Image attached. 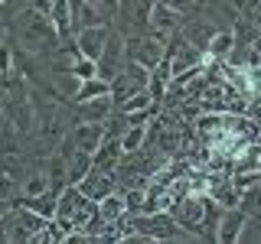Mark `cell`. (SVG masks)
Wrapping results in <instances>:
<instances>
[{
    "label": "cell",
    "instance_id": "obj_1",
    "mask_svg": "<svg viewBox=\"0 0 261 244\" xmlns=\"http://www.w3.org/2000/svg\"><path fill=\"white\" fill-rule=\"evenodd\" d=\"M7 29H10V39L23 49V52L39 55V59L53 55L56 49H59V43H62V36H59V29H56L53 16L43 13V10H36V7L20 10L10 23H7Z\"/></svg>",
    "mask_w": 261,
    "mask_h": 244
},
{
    "label": "cell",
    "instance_id": "obj_22",
    "mask_svg": "<svg viewBox=\"0 0 261 244\" xmlns=\"http://www.w3.org/2000/svg\"><path fill=\"white\" fill-rule=\"evenodd\" d=\"M239 208H242L248 218H261V179L242 189V202H239Z\"/></svg>",
    "mask_w": 261,
    "mask_h": 244
},
{
    "label": "cell",
    "instance_id": "obj_28",
    "mask_svg": "<svg viewBox=\"0 0 261 244\" xmlns=\"http://www.w3.org/2000/svg\"><path fill=\"white\" fill-rule=\"evenodd\" d=\"M160 4H167L170 10H176V13H190V10H196V0H160Z\"/></svg>",
    "mask_w": 261,
    "mask_h": 244
},
{
    "label": "cell",
    "instance_id": "obj_32",
    "mask_svg": "<svg viewBox=\"0 0 261 244\" xmlns=\"http://www.w3.org/2000/svg\"><path fill=\"white\" fill-rule=\"evenodd\" d=\"M0 4H4V0H0Z\"/></svg>",
    "mask_w": 261,
    "mask_h": 244
},
{
    "label": "cell",
    "instance_id": "obj_26",
    "mask_svg": "<svg viewBox=\"0 0 261 244\" xmlns=\"http://www.w3.org/2000/svg\"><path fill=\"white\" fill-rule=\"evenodd\" d=\"M59 241H65V231L53 222V218H49V222L43 225V231L33 238V244H59Z\"/></svg>",
    "mask_w": 261,
    "mask_h": 244
},
{
    "label": "cell",
    "instance_id": "obj_25",
    "mask_svg": "<svg viewBox=\"0 0 261 244\" xmlns=\"http://www.w3.org/2000/svg\"><path fill=\"white\" fill-rule=\"evenodd\" d=\"M69 75L75 81H88V78H98V62L88 59V55H75L69 65Z\"/></svg>",
    "mask_w": 261,
    "mask_h": 244
},
{
    "label": "cell",
    "instance_id": "obj_11",
    "mask_svg": "<svg viewBox=\"0 0 261 244\" xmlns=\"http://www.w3.org/2000/svg\"><path fill=\"white\" fill-rule=\"evenodd\" d=\"M69 137H72V143H75L79 150L95 153L98 146L105 143V137H108V127H105V124H95V120H75L72 130H69Z\"/></svg>",
    "mask_w": 261,
    "mask_h": 244
},
{
    "label": "cell",
    "instance_id": "obj_14",
    "mask_svg": "<svg viewBox=\"0 0 261 244\" xmlns=\"http://www.w3.org/2000/svg\"><path fill=\"white\" fill-rule=\"evenodd\" d=\"M245 225H248V215H245L242 208H225L222 222H219V231H216V241L219 244H235L242 238Z\"/></svg>",
    "mask_w": 261,
    "mask_h": 244
},
{
    "label": "cell",
    "instance_id": "obj_8",
    "mask_svg": "<svg viewBox=\"0 0 261 244\" xmlns=\"http://www.w3.org/2000/svg\"><path fill=\"white\" fill-rule=\"evenodd\" d=\"M170 215L176 218L183 228H190L196 241H202V218H206V195H186L170 205Z\"/></svg>",
    "mask_w": 261,
    "mask_h": 244
},
{
    "label": "cell",
    "instance_id": "obj_10",
    "mask_svg": "<svg viewBox=\"0 0 261 244\" xmlns=\"http://www.w3.org/2000/svg\"><path fill=\"white\" fill-rule=\"evenodd\" d=\"M111 29H114V23H101V26H85V29H79V33H75L79 52L98 62V55L105 52V43H108Z\"/></svg>",
    "mask_w": 261,
    "mask_h": 244
},
{
    "label": "cell",
    "instance_id": "obj_31",
    "mask_svg": "<svg viewBox=\"0 0 261 244\" xmlns=\"http://www.w3.org/2000/svg\"><path fill=\"white\" fill-rule=\"evenodd\" d=\"M258 173H261V166H258Z\"/></svg>",
    "mask_w": 261,
    "mask_h": 244
},
{
    "label": "cell",
    "instance_id": "obj_16",
    "mask_svg": "<svg viewBox=\"0 0 261 244\" xmlns=\"http://www.w3.org/2000/svg\"><path fill=\"white\" fill-rule=\"evenodd\" d=\"M124 215H127V202H124V192H121V189H114L111 195L98 199V218H101V222L118 225Z\"/></svg>",
    "mask_w": 261,
    "mask_h": 244
},
{
    "label": "cell",
    "instance_id": "obj_24",
    "mask_svg": "<svg viewBox=\"0 0 261 244\" xmlns=\"http://www.w3.org/2000/svg\"><path fill=\"white\" fill-rule=\"evenodd\" d=\"M147 124H130L124 134H121V146H124V153H134V150H144L147 143Z\"/></svg>",
    "mask_w": 261,
    "mask_h": 244
},
{
    "label": "cell",
    "instance_id": "obj_5",
    "mask_svg": "<svg viewBox=\"0 0 261 244\" xmlns=\"http://www.w3.org/2000/svg\"><path fill=\"white\" fill-rule=\"evenodd\" d=\"M0 222L7 225V238H10L13 244H33V238H36L39 231H43V225L49 222L46 215H39V211H33L27 205H16L13 211H7Z\"/></svg>",
    "mask_w": 261,
    "mask_h": 244
},
{
    "label": "cell",
    "instance_id": "obj_6",
    "mask_svg": "<svg viewBox=\"0 0 261 244\" xmlns=\"http://www.w3.org/2000/svg\"><path fill=\"white\" fill-rule=\"evenodd\" d=\"M157 0H121L118 16H114V26L121 33H147L150 29V13Z\"/></svg>",
    "mask_w": 261,
    "mask_h": 244
},
{
    "label": "cell",
    "instance_id": "obj_29",
    "mask_svg": "<svg viewBox=\"0 0 261 244\" xmlns=\"http://www.w3.org/2000/svg\"><path fill=\"white\" fill-rule=\"evenodd\" d=\"M7 241H10V238H7V225L0 222V244H7Z\"/></svg>",
    "mask_w": 261,
    "mask_h": 244
},
{
    "label": "cell",
    "instance_id": "obj_23",
    "mask_svg": "<svg viewBox=\"0 0 261 244\" xmlns=\"http://www.w3.org/2000/svg\"><path fill=\"white\" fill-rule=\"evenodd\" d=\"M101 95H111V85L105 78H88V81H79L72 101H88V98H101Z\"/></svg>",
    "mask_w": 261,
    "mask_h": 244
},
{
    "label": "cell",
    "instance_id": "obj_4",
    "mask_svg": "<svg viewBox=\"0 0 261 244\" xmlns=\"http://www.w3.org/2000/svg\"><path fill=\"white\" fill-rule=\"evenodd\" d=\"M0 108H4L7 120H10V124L30 140L33 127H36V101H33V88H27V92H7Z\"/></svg>",
    "mask_w": 261,
    "mask_h": 244
},
{
    "label": "cell",
    "instance_id": "obj_2",
    "mask_svg": "<svg viewBox=\"0 0 261 244\" xmlns=\"http://www.w3.org/2000/svg\"><path fill=\"white\" fill-rule=\"evenodd\" d=\"M95 215H98V202L92 195H85L79 186H65L59 192V202H56L53 222L65 231V241H69V234H85V228L92 225Z\"/></svg>",
    "mask_w": 261,
    "mask_h": 244
},
{
    "label": "cell",
    "instance_id": "obj_30",
    "mask_svg": "<svg viewBox=\"0 0 261 244\" xmlns=\"http://www.w3.org/2000/svg\"><path fill=\"white\" fill-rule=\"evenodd\" d=\"M216 0H196V7H212Z\"/></svg>",
    "mask_w": 261,
    "mask_h": 244
},
{
    "label": "cell",
    "instance_id": "obj_9",
    "mask_svg": "<svg viewBox=\"0 0 261 244\" xmlns=\"http://www.w3.org/2000/svg\"><path fill=\"white\" fill-rule=\"evenodd\" d=\"M114 114V98H88V101H72V124L75 120H95V124H108V117Z\"/></svg>",
    "mask_w": 261,
    "mask_h": 244
},
{
    "label": "cell",
    "instance_id": "obj_7",
    "mask_svg": "<svg viewBox=\"0 0 261 244\" xmlns=\"http://www.w3.org/2000/svg\"><path fill=\"white\" fill-rule=\"evenodd\" d=\"M124 62H127L124 33H121L118 26H114V29H111V36H108V43H105V52L98 55V78L111 81V78L118 75L121 69H124Z\"/></svg>",
    "mask_w": 261,
    "mask_h": 244
},
{
    "label": "cell",
    "instance_id": "obj_18",
    "mask_svg": "<svg viewBox=\"0 0 261 244\" xmlns=\"http://www.w3.org/2000/svg\"><path fill=\"white\" fill-rule=\"evenodd\" d=\"M179 23H183V13H176V10H170L167 4H153V13H150V29H157L163 33V36H170V33H176L179 29Z\"/></svg>",
    "mask_w": 261,
    "mask_h": 244
},
{
    "label": "cell",
    "instance_id": "obj_12",
    "mask_svg": "<svg viewBox=\"0 0 261 244\" xmlns=\"http://www.w3.org/2000/svg\"><path fill=\"white\" fill-rule=\"evenodd\" d=\"M216 23L212 20H206V16H193V10L190 13H183V23H179V33H183L186 39H190L193 46H199L202 52H206V46H209V39L216 36Z\"/></svg>",
    "mask_w": 261,
    "mask_h": 244
},
{
    "label": "cell",
    "instance_id": "obj_13",
    "mask_svg": "<svg viewBox=\"0 0 261 244\" xmlns=\"http://www.w3.org/2000/svg\"><path fill=\"white\" fill-rule=\"evenodd\" d=\"M79 189L85 195H92V199H105V195H111L114 189H118V176H114V169H98L92 166V173H88L85 179L79 182Z\"/></svg>",
    "mask_w": 261,
    "mask_h": 244
},
{
    "label": "cell",
    "instance_id": "obj_21",
    "mask_svg": "<svg viewBox=\"0 0 261 244\" xmlns=\"http://www.w3.org/2000/svg\"><path fill=\"white\" fill-rule=\"evenodd\" d=\"M56 202H59V192H56V189H46V192H39V195H23L20 205H27L33 211H39V215L53 218L56 215Z\"/></svg>",
    "mask_w": 261,
    "mask_h": 244
},
{
    "label": "cell",
    "instance_id": "obj_3",
    "mask_svg": "<svg viewBox=\"0 0 261 244\" xmlns=\"http://www.w3.org/2000/svg\"><path fill=\"white\" fill-rule=\"evenodd\" d=\"M167 39L163 33L157 29H147V33H127L124 36V49H127V59L147 65V69H153L163 55H167Z\"/></svg>",
    "mask_w": 261,
    "mask_h": 244
},
{
    "label": "cell",
    "instance_id": "obj_15",
    "mask_svg": "<svg viewBox=\"0 0 261 244\" xmlns=\"http://www.w3.org/2000/svg\"><path fill=\"white\" fill-rule=\"evenodd\" d=\"M69 13H72V33L85 29V26H101V23H108L101 16L95 4H88V0H69Z\"/></svg>",
    "mask_w": 261,
    "mask_h": 244
},
{
    "label": "cell",
    "instance_id": "obj_27",
    "mask_svg": "<svg viewBox=\"0 0 261 244\" xmlns=\"http://www.w3.org/2000/svg\"><path fill=\"white\" fill-rule=\"evenodd\" d=\"M27 7H33V0H4V4H0V16L10 23L13 16L20 13V10H27Z\"/></svg>",
    "mask_w": 261,
    "mask_h": 244
},
{
    "label": "cell",
    "instance_id": "obj_20",
    "mask_svg": "<svg viewBox=\"0 0 261 244\" xmlns=\"http://www.w3.org/2000/svg\"><path fill=\"white\" fill-rule=\"evenodd\" d=\"M20 202H23V182L0 173V218H4L7 211H13Z\"/></svg>",
    "mask_w": 261,
    "mask_h": 244
},
{
    "label": "cell",
    "instance_id": "obj_19",
    "mask_svg": "<svg viewBox=\"0 0 261 244\" xmlns=\"http://www.w3.org/2000/svg\"><path fill=\"white\" fill-rule=\"evenodd\" d=\"M121 160H124L121 137H105V143L95 150V166H98V169H118Z\"/></svg>",
    "mask_w": 261,
    "mask_h": 244
},
{
    "label": "cell",
    "instance_id": "obj_17",
    "mask_svg": "<svg viewBox=\"0 0 261 244\" xmlns=\"http://www.w3.org/2000/svg\"><path fill=\"white\" fill-rule=\"evenodd\" d=\"M232 49H235V29H222V26H219L202 55H206L209 62H225L228 55H232Z\"/></svg>",
    "mask_w": 261,
    "mask_h": 244
}]
</instances>
